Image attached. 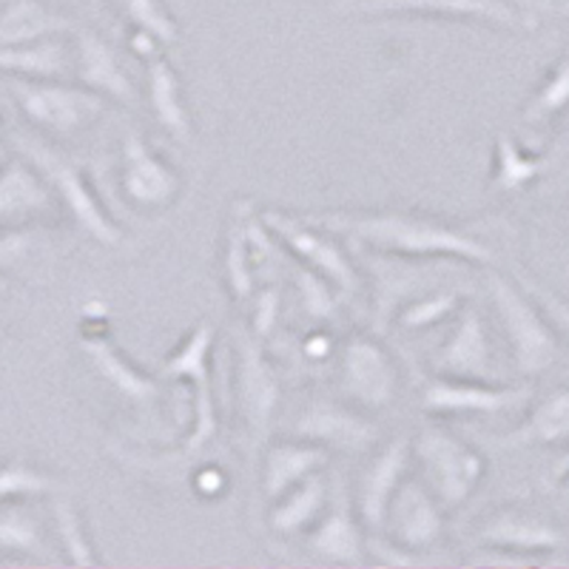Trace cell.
<instances>
[{
	"label": "cell",
	"mask_w": 569,
	"mask_h": 569,
	"mask_svg": "<svg viewBox=\"0 0 569 569\" xmlns=\"http://www.w3.org/2000/svg\"><path fill=\"white\" fill-rule=\"evenodd\" d=\"M71 32V20L40 0H7L0 7V49Z\"/></svg>",
	"instance_id": "cb8c5ba5"
},
{
	"label": "cell",
	"mask_w": 569,
	"mask_h": 569,
	"mask_svg": "<svg viewBox=\"0 0 569 569\" xmlns=\"http://www.w3.org/2000/svg\"><path fill=\"white\" fill-rule=\"evenodd\" d=\"M222 485H226V476H222L220 470H213V467H206V470L197 476V490H200L206 498L217 496V492L222 490Z\"/></svg>",
	"instance_id": "b9f144b4"
},
{
	"label": "cell",
	"mask_w": 569,
	"mask_h": 569,
	"mask_svg": "<svg viewBox=\"0 0 569 569\" xmlns=\"http://www.w3.org/2000/svg\"><path fill=\"white\" fill-rule=\"evenodd\" d=\"M279 317V297L277 291H266L257 302V313H253V328H257V337H268L271 328L277 325Z\"/></svg>",
	"instance_id": "f35d334b"
},
{
	"label": "cell",
	"mask_w": 569,
	"mask_h": 569,
	"mask_svg": "<svg viewBox=\"0 0 569 569\" xmlns=\"http://www.w3.org/2000/svg\"><path fill=\"white\" fill-rule=\"evenodd\" d=\"M262 222H266L268 233L277 237L291 251L299 266L311 268L313 273L328 279L339 291V297L350 299L359 291V277H356V268L348 253L337 242L328 240L325 233H319L317 228H311L308 222H299L297 217H288L282 211H266Z\"/></svg>",
	"instance_id": "52a82bcc"
},
{
	"label": "cell",
	"mask_w": 569,
	"mask_h": 569,
	"mask_svg": "<svg viewBox=\"0 0 569 569\" xmlns=\"http://www.w3.org/2000/svg\"><path fill=\"white\" fill-rule=\"evenodd\" d=\"M410 453L425 472V487L445 510H456L479 490L485 481L487 461L476 447L467 445L447 427H425L413 441Z\"/></svg>",
	"instance_id": "3957f363"
},
{
	"label": "cell",
	"mask_w": 569,
	"mask_h": 569,
	"mask_svg": "<svg viewBox=\"0 0 569 569\" xmlns=\"http://www.w3.org/2000/svg\"><path fill=\"white\" fill-rule=\"evenodd\" d=\"M410 439L396 436L365 467L359 487H356V507H359V521L370 532L385 530V516H388L390 498L399 490V485L408 479L410 465Z\"/></svg>",
	"instance_id": "5bb4252c"
},
{
	"label": "cell",
	"mask_w": 569,
	"mask_h": 569,
	"mask_svg": "<svg viewBox=\"0 0 569 569\" xmlns=\"http://www.w3.org/2000/svg\"><path fill=\"white\" fill-rule=\"evenodd\" d=\"M279 376L268 362L266 350L253 337H240L237 342V405L251 436V445L259 447L271 430V419L279 408Z\"/></svg>",
	"instance_id": "8fae6325"
},
{
	"label": "cell",
	"mask_w": 569,
	"mask_h": 569,
	"mask_svg": "<svg viewBox=\"0 0 569 569\" xmlns=\"http://www.w3.org/2000/svg\"><path fill=\"white\" fill-rule=\"evenodd\" d=\"M20 151L38 169V174L43 177L49 191L63 202L66 211L71 213V220L80 226V231L89 233L91 240L106 248H117L123 242L120 226L111 220V213L106 211L100 197L94 194V188L89 186L86 174L74 162L32 140H20Z\"/></svg>",
	"instance_id": "277c9868"
},
{
	"label": "cell",
	"mask_w": 569,
	"mask_h": 569,
	"mask_svg": "<svg viewBox=\"0 0 569 569\" xmlns=\"http://www.w3.org/2000/svg\"><path fill=\"white\" fill-rule=\"evenodd\" d=\"M123 7L126 18L134 23V29L149 32L151 38L160 40V46H171L177 40V23L162 7L160 0H117Z\"/></svg>",
	"instance_id": "836d02e7"
},
{
	"label": "cell",
	"mask_w": 569,
	"mask_h": 569,
	"mask_svg": "<svg viewBox=\"0 0 569 569\" xmlns=\"http://www.w3.org/2000/svg\"><path fill=\"white\" fill-rule=\"evenodd\" d=\"M362 14H427V18L481 20L498 29H525V18L505 0H365L356 3Z\"/></svg>",
	"instance_id": "e0dca14e"
},
{
	"label": "cell",
	"mask_w": 569,
	"mask_h": 569,
	"mask_svg": "<svg viewBox=\"0 0 569 569\" xmlns=\"http://www.w3.org/2000/svg\"><path fill=\"white\" fill-rule=\"evenodd\" d=\"M518 284L530 293L538 302V308L543 311V317L550 319V325L556 328V333H561L569 342V302L563 297H558L556 291H550L547 284H541L538 279L527 277V273H518Z\"/></svg>",
	"instance_id": "8d00e7d4"
},
{
	"label": "cell",
	"mask_w": 569,
	"mask_h": 569,
	"mask_svg": "<svg viewBox=\"0 0 569 569\" xmlns=\"http://www.w3.org/2000/svg\"><path fill=\"white\" fill-rule=\"evenodd\" d=\"M146 63H149V103L157 123L169 131L171 137L188 142L191 140V117H188L186 100H182V86L177 71L160 54L146 60Z\"/></svg>",
	"instance_id": "4316f807"
},
{
	"label": "cell",
	"mask_w": 569,
	"mask_h": 569,
	"mask_svg": "<svg viewBox=\"0 0 569 569\" xmlns=\"http://www.w3.org/2000/svg\"><path fill=\"white\" fill-rule=\"evenodd\" d=\"M339 362V385L353 405L365 410L393 405L399 396V365L385 345L370 337H353L345 342Z\"/></svg>",
	"instance_id": "ba28073f"
},
{
	"label": "cell",
	"mask_w": 569,
	"mask_h": 569,
	"mask_svg": "<svg viewBox=\"0 0 569 569\" xmlns=\"http://www.w3.org/2000/svg\"><path fill=\"white\" fill-rule=\"evenodd\" d=\"M32 233L23 228H0V273H7L32 251Z\"/></svg>",
	"instance_id": "74e56055"
},
{
	"label": "cell",
	"mask_w": 569,
	"mask_h": 569,
	"mask_svg": "<svg viewBox=\"0 0 569 569\" xmlns=\"http://www.w3.org/2000/svg\"><path fill=\"white\" fill-rule=\"evenodd\" d=\"M80 348L89 356L91 368L98 370L100 379H103L114 393H120L126 401L137 405V408H149V405H154L157 396H160L157 382L149 373H142L140 368H134V365L123 356V350L111 345V339L86 333Z\"/></svg>",
	"instance_id": "ffe728a7"
},
{
	"label": "cell",
	"mask_w": 569,
	"mask_h": 569,
	"mask_svg": "<svg viewBox=\"0 0 569 569\" xmlns=\"http://www.w3.org/2000/svg\"><path fill=\"white\" fill-rule=\"evenodd\" d=\"M120 186L123 194L146 211L169 208L180 194L182 180L137 131L126 134L120 154Z\"/></svg>",
	"instance_id": "4fadbf2b"
},
{
	"label": "cell",
	"mask_w": 569,
	"mask_h": 569,
	"mask_svg": "<svg viewBox=\"0 0 569 569\" xmlns=\"http://www.w3.org/2000/svg\"><path fill=\"white\" fill-rule=\"evenodd\" d=\"M299 299H302V308L308 317L313 319H330L339 308V291L328 279H322L319 273H313L311 268H299Z\"/></svg>",
	"instance_id": "d590c367"
},
{
	"label": "cell",
	"mask_w": 569,
	"mask_h": 569,
	"mask_svg": "<svg viewBox=\"0 0 569 569\" xmlns=\"http://www.w3.org/2000/svg\"><path fill=\"white\" fill-rule=\"evenodd\" d=\"M3 3H7V0H0V7H3Z\"/></svg>",
	"instance_id": "ee69618b"
},
{
	"label": "cell",
	"mask_w": 569,
	"mask_h": 569,
	"mask_svg": "<svg viewBox=\"0 0 569 569\" xmlns=\"http://www.w3.org/2000/svg\"><path fill=\"white\" fill-rule=\"evenodd\" d=\"M211 350H213V325L200 322L188 330L180 348L171 350L162 359L160 373L166 379L191 385V427L182 441V453H197L217 436V393L211 385Z\"/></svg>",
	"instance_id": "5b68a950"
},
{
	"label": "cell",
	"mask_w": 569,
	"mask_h": 569,
	"mask_svg": "<svg viewBox=\"0 0 569 569\" xmlns=\"http://www.w3.org/2000/svg\"><path fill=\"white\" fill-rule=\"evenodd\" d=\"M305 353L313 362H325L330 353H333V339L325 337V333H313V337L305 339Z\"/></svg>",
	"instance_id": "60d3db41"
},
{
	"label": "cell",
	"mask_w": 569,
	"mask_h": 569,
	"mask_svg": "<svg viewBox=\"0 0 569 569\" xmlns=\"http://www.w3.org/2000/svg\"><path fill=\"white\" fill-rule=\"evenodd\" d=\"M550 481L552 485H563V481H569V453H563L561 459L556 461V467L550 470Z\"/></svg>",
	"instance_id": "7bdbcfd3"
},
{
	"label": "cell",
	"mask_w": 569,
	"mask_h": 569,
	"mask_svg": "<svg viewBox=\"0 0 569 569\" xmlns=\"http://www.w3.org/2000/svg\"><path fill=\"white\" fill-rule=\"evenodd\" d=\"M328 453L330 450H325L322 445L305 439L277 441V445L268 447L266 459H262V492H266L268 501H277L299 481L322 470L330 459Z\"/></svg>",
	"instance_id": "44dd1931"
},
{
	"label": "cell",
	"mask_w": 569,
	"mask_h": 569,
	"mask_svg": "<svg viewBox=\"0 0 569 569\" xmlns=\"http://www.w3.org/2000/svg\"><path fill=\"white\" fill-rule=\"evenodd\" d=\"M547 171V157L527 154L512 137L501 134L496 140V171H492V186L498 191H521L532 180Z\"/></svg>",
	"instance_id": "f1b7e54d"
},
{
	"label": "cell",
	"mask_w": 569,
	"mask_h": 569,
	"mask_svg": "<svg viewBox=\"0 0 569 569\" xmlns=\"http://www.w3.org/2000/svg\"><path fill=\"white\" fill-rule=\"evenodd\" d=\"M433 370L459 379H490L492 348L487 325L476 308H459L450 337L433 356Z\"/></svg>",
	"instance_id": "2e32d148"
},
{
	"label": "cell",
	"mask_w": 569,
	"mask_h": 569,
	"mask_svg": "<svg viewBox=\"0 0 569 569\" xmlns=\"http://www.w3.org/2000/svg\"><path fill=\"white\" fill-rule=\"evenodd\" d=\"M382 532L405 552L430 550L445 536V507L421 481L405 479L390 498Z\"/></svg>",
	"instance_id": "7c38bea8"
},
{
	"label": "cell",
	"mask_w": 569,
	"mask_h": 569,
	"mask_svg": "<svg viewBox=\"0 0 569 569\" xmlns=\"http://www.w3.org/2000/svg\"><path fill=\"white\" fill-rule=\"evenodd\" d=\"M129 43L142 60H151V58H157V54H160V40H154L149 32H142V29H134V32H131Z\"/></svg>",
	"instance_id": "ab89813d"
},
{
	"label": "cell",
	"mask_w": 569,
	"mask_h": 569,
	"mask_svg": "<svg viewBox=\"0 0 569 569\" xmlns=\"http://www.w3.org/2000/svg\"><path fill=\"white\" fill-rule=\"evenodd\" d=\"M268 512V525L277 536H299V532L311 530L325 510H328V481L322 470L299 481L297 487L271 501Z\"/></svg>",
	"instance_id": "d4e9b609"
},
{
	"label": "cell",
	"mask_w": 569,
	"mask_h": 569,
	"mask_svg": "<svg viewBox=\"0 0 569 569\" xmlns=\"http://www.w3.org/2000/svg\"><path fill=\"white\" fill-rule=\"evenodd\" d=\"M58 490V481L49 472L29 467L23 461L0 465V505L7 501H27V498L49 496Z\"/></svg>",
	"instance_id": "1f68e13d"
},
{
	"label": "cell",
	"mask_w": 569,
	"mask_h": 569,
	"mask_svg": "<svg viewBox=\"0 0 569 569\" xmlns=\"http://www.w3.org/2000/svg\"><path fill=\"white\" fill-rule=\"evenodd\" d=\"M530 388L436 373L433 379H427L425 390H421V405L433 416H496L521 408L530 401Z\"/></svg>",
	"instance_id": "9c48e42d"
},
{
	"label": "cell",
	"mask_w": 569,
	"mask_h": 569,
	"mask_svg": "<svg viewBox=\"0 0 569 569\" xmlns=\"http://www.w3.org/2000/svg\"><path fill=\"white\" fill-rule=\"evenodd\" d=\"M60 38L0 49V74L27 80H66L74 74V49Z\"/></svg>",
	"instance_id": "7402d4cb"
},
{
	"label": "cell",
	"mask_w": 569,
	"mask_h": 569,
	"mask_svg": "<svg viewBox=\"0 0 569 569\" xmlns=\"http://www.w3.org/2000/svg\"><path fill=\"white\" fill-rule=\"evenodd\" d=\"M569 441V388L552 390L543 396L527 419L501 439L505 447H530V445H561Z\"/></svg>",
	"instance_id": "484cf974"
},
{
	"label": "cell",
	"mask_w": 569,
	"mask_h": 569,
	"mask_svg": "<svg viewBox=\"0 0 569 569\" xmlns=\"http://www.w3.org/2000/svg\"><path fill=\"white\" fill-rule=\"evenodd\" d=\"M222 266H226V279L233 297L237 299L251 297L253 271H251V259H248L246 228L231 226L226 240V259H222Z\"/></svg>",
	"instance_id": "e575fe53"
},
{
	"label": "cell",
	"mask_w": 569,
	"mask_h": 569,
	"mask_svg": "<svg viewBox=\"0 0 569 569\" xmlns=\"http://www.w3.org/2000/svg\"><path fill=\"white\" fill-rule=\"evenodd\" d=\"M330 231L348 233L379 253L410 259H461L476 266H490L496 253L476 240L472 233L441 220L419 213L379 211V213H328L319 217Z\"/></svg>",
	"instance_id": "6da1fadb"
},
{
	"label": "cell",
	"mask_w": 569,
	"mask_h": 569,
	"mask_svg": "<svg viewBox=\"0 0 569 569\" xmlns=\"http://www.w3.org/2000/svg\"><path fill=\"white\" fill-rule=\"evenodd\" d=\"M487 288H490L492 308L510 342L512 365L518 373L527 379L547 373L558 359V337L550 319L543 317L536 299L518 284V279L512 282L501 273H490Z\"/></svg>",
	"instance_id": "7a4b0ae2"
},
{
	"label": "cell",
	"mask_w": 569,
	"mask_h": 569,
	"mask_svg": "<svg viewBox=\"0 0 569 569\" xmlns=\"http://www.w3.org/2000/svg\"><path fill=\"white\" fill-rule=\"evenodd\" d=\"M52 516H54V530H58L60 543L66 550V561L74 567H98L100 558L94 556L89 536H86L83 516L71 501L66 498H54L52 501Z\"/></svg>",
	"instance_id": "f546056e"
},
{
	"label": "cell",
	"mask_w": 569,
	"mask_h": 569,
	"mask_svg": "<svg viewBox=\"0 0 569 569\" xmlns=\"http://www.w3.org/2000/svg\"><path fill=\"white\" fill-rule=\"evenodd\" d=\"M9 94L29 123L54 134H74L98 123L106 111V98L86 86H69L63 80L9 78Z\"/></svg>",
	"instance_id": "8992f818"
},
{
	"label": "cell",
	"mask_w": 569,
	"mask_h": 569,
	"mask_svg": "<svg viewBox=\"0 0 569 569\" xmlns=\"http://www.w3.org/2000/svg\"><path fill=\"white\" fill-rule=\"evenodd\" d=\"M71 49H74V78L80 80V86H86V89L106 100L134 103V83H131L117 54L111 52V46L100 34L78 32Z\"/></svg>",
	"instance_id": "ac0fdd59"
},
{
	"label": "cell",
	"mask_w": 569,
	"mask_h": 569,
	"mask_svg": "<svg viewBox=\"0 0 569 569\" xmlns=\"http://www.w3.org/2000/svg\"><path fill=\"white\" fill-rule=\"evenodd\" d=\"M0 552L43 558V525H40V518L29 510L27 501H7V505H0Z\"/></svg>",
	"instance_id": "83f0119b"
},
{
	"label": "cell",
	"mask_w": 569,
	"mask_h": 569,
	"mask_svg": "<svg viewBox=\"0 0 569 569\" xmlns=\"http://www.w3.org/2000/svg\"><path fill=\"white\" fill-rule=\"evenodd\" d=\"M305 547L313 556L325 558L330 563H362L365 561V532L356 525V516L350 510L348 498H339L333 510L322 512L311 532L305 536Z\"/></svg>",
	"instance_id": "603a6c76"
},
{
	"label": "cell",
	"mask_w": 569,
	"mask_h": 569,
	"mask_svg": "<svg viewBox=\"0 0 569 569\" xmlns=\"http://www.w3.org/2000/svg\"><path fill=\"white\" fill-rule=\"evenodd\" d=\"M569 106V58L558 60L552 66V71L543 78V83L538 86L536 94L530 98V103L525 106V123L538 126L552 120L556 114H561Z\"/></svg>",
	"instance_id": "4dcf8cb0"
},
{
	"label": "cell",
	"mask_w": 569,
	"mask_h": 569,
	"mask_svg": "<svg viewBox=\"0 0 569 569\" xmlns=\"http://www.w3.org/2000/svg\"><path fill=\"white\" fill-rule=\"evenodd\" d=\"M54 194L29 160H0V228H18L20 222L49 213Z\"/></svg>",
	"instance_id": "d6986e66"
},
{
	"label": "cell",
	"mask_w": 569,
	"mask_h": 569,
	"mask_svg": "<svg viewBox=\"0 0 569 569\" xmlns=\"http://www.w3.org/2000/svg\"><path fill=\"white\" fill-rule=\"evenodd\" d=\"M461 308V297L456 291L430 293L425 299H413L399 311V325L408 330L433 328V325L453 319Z\"/></svg>",
	"instance_id": "d6a6232c"
},
{
	"label": "cell",
	"mask_w": 569,
	"mask_h": 569,
	"mask_svg": "<svg viewBox=\"0 0 569 569\" xmlns=\"http://www.w3.org/2000/svg\"><path fill=\"white\" fill-rule=\"evenodd\" d=\"M293 436L322 445L325 450L359 453V450H368L379 439V430L365 416L350 413V410L339 408L333 401L319 399L302 410V416L293 425Z\"/></svg>",
	"instance_id": "9a60e30c"
},
{
	"label": "cell",
	"mask_w": 569,
	"mask_h": 569,
	"mask_svg": "<svg viewBox=\"0 0 569 569\" xmlns=\"http://www.w3.org/2000/svg\"><path fill=\"white\" fill-rule=\"evenodd\" d=\"M0 288H3V284H0Z\"/></svg>",
	"instance_id": "f6af8a7d"
},
{
	"label": "cell",
	"mask_w": 569,
	"mask_h": 569,
	"mask_svg": "<svg viewBox=\"0 0 569 569\" xmlns=\"http://www.w3.org/2000/svg\"><path fill=\"white\" fill-rule=\"evenodd\" d=\"M479 543H485V550L501 552L479 558L485 563H536L538 552H552L561 547L563 532L550 518L536 512L501 510L481 525Z\"/></svg>",
	"instance_id": "30bf717a"
}]
</instances>
